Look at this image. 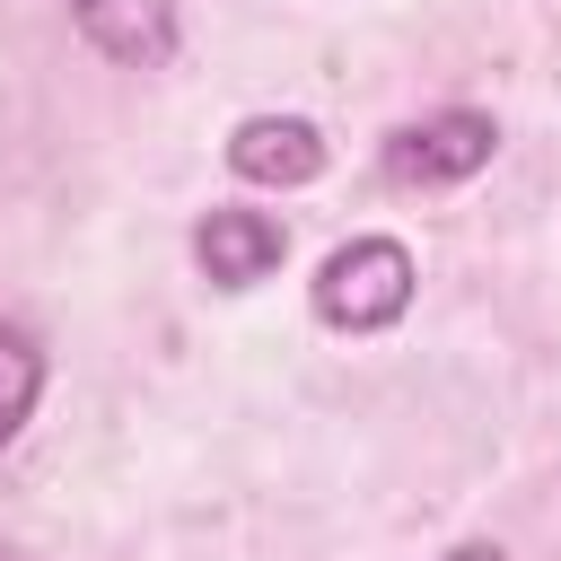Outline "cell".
I'll return each instance as SVG.
<instances>
[{
  "instance_id": "1",
  "label": "cell",
  "mask_w": 561,
  "mask_h": 561,
  "mask_svg": "<svg viewBox=\"0 0 561 561\" xmlns=\"http://www.w3.org/2000/svg\"><path fill=\"white\" fill-rule=\"evenodd\" d=\"M421 272L403 254V237H351L316 263V316L333 333H386L403 307H412Z\"/></svg>"
},
{
  "instance_id": "2",
  "label": "cell",
  "mask_w": 561,
  "mask_h": 561,
  "mask_svg": "<svg viewBox=\"0 0 561 561\" xmlns=\"http://www.w3.org/2000/svg\"><path fill=\"white\" fill-rule=\"evenodd\" d=\"M491 149H500L491 114L438 105V114H421V123H403V131L386 140V175H394V184H465V175L491 167Z\"/></svg>"
},
{
  "instance_id": "3",
  "label": "cell",
  "mask_w": 561,
  "mask_h": 561,
  "mask_svg": "<svg viewBox=\"0 0 561 561\" xmlns=\"http://www.w3.org/2000/svg\"><path fill=\"white\" fill-rule=\"evenodd\" d=\"M280 254H289V228H280L272 210L219 202V210H202V228H193V263H202L210 289H254V280L280 272Z\"/></svg>"
},
{
  "instance_id": "4",
  "label": "cell",
  "mask_w": 561,
  "mask_h": 561,
  "mask_svg": "<svg viewBox=\"0 0 561 561\" xmlns=\"http://www.w3.org/2000/svg\"><path fill=\"white\" fill-rule=\"evenodd\" d=\"M228 167L245 184H316L324 175V131L307 114H245L228 131Z\"/></svg>"
},
{
  "instance_id": "5",
  "label": "cell",
  "mask_w": 561,
  "mask_h": 561,
  "mask_svg": "<svg viewBox=\"0 0 561 561\" xmlns=\"http://www.w3.org/2000/svg\"><path fill=\"white\" fill-rule=\"evenodd\" d=\"M70 9V26L105 53V61H123V70H158L167 53H175V0H61Z\"/></svg>"
},
{
  "instance_id": "6",
  "label": "cell",
  "mask_w": 561,
  "mask_h": 561,
  "mask_svg": "<svg viewBox=\"0 0 561 561\" xmlns=\"http://www.w3.org/2000/svg\"><path fill=\"white\" fill-rule=\"evenodd\" d=\"M35 394H44V351H35V333H26V324H9V316H0V447L35 421Z\"/></svg>"
},
{
  "instance_id": "7",
  "label": "cell",
  "mask_w": 561,
  "mask_h": 561,
  "mask_svg": "<svg viewBox=\"0 0 561 561\" xmlns=\"http://www.w3.org/2000/svg\"><path fill=\"white\" fill-rule=\"evenodd\" d=\"M438 561H508L500 543H456V552H438Z\"/></svg>"
},
{
  "instance_id": "8",
  "label": "cell",
  "mask_w": 561,
  "mask_h": 561,
  "mask_svg": "<svg viewBox=\"0 0 561 561\" xmlns=\"http://www.w3.org/2000/svg\"><path fill=\"white\" fill-rule=\"evenodd\" d=\"M0 561H18V552H9V543H0Z\"/></svg>"
}]
</instances>
